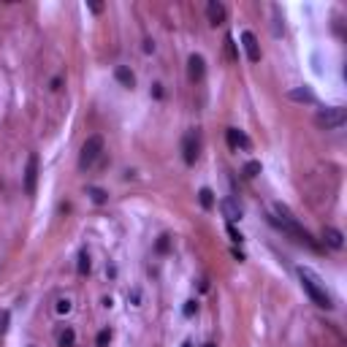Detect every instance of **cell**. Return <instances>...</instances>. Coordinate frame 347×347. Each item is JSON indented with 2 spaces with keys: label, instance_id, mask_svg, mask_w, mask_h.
Segmentation results:
<instances>
[{
  "label": "cell",
  "instance_id": "1",
  "mask_svg": "<svg viewBox=\"0 0 347 347\" xmlns=\"http://www.w3.org/2000/svg\"><path fill=\"white\" fill-rule=\"evenodd\" d=\"M299 280H301V288L307 290V296L312 299L318 307H323V309H331L334 304H331V296L326 293V288H323V282H320V277L315 274L312 269H299Z\"/></svg>",
  "mask_w": 347,
  "mask_h": 347
},
{
  "label": "cell",
  "instance_id": "2",
  "mask_svg": "<svg viewBox=\"0 0 347 347\" xmlns=\"http://www.w3.org/2000/svg\"><path fill=\"white\" fill-rule=\"evenodd\" d=\"M277 212H280V214H285V217H271V222H274L277 228H282L285 233H290V236H293L296 241H301V244L312 247V250H320V247H318V241L312 239V233H309V231H304V228L299 225V222H296L293 217L288 214V209H285V206H277Z\"/></svg>",
  "mask_w": 347,
  "mask_h": 347
},
{
  "label": "cell",
  "instance_id": "3",
  "mask_svg": "<svg viewBox=\"0 0 347 347\" xmlns=\"http://www.w3.org/2000/svg\"><path fill=\"white\" fill-rule=\"evenodd\" d=\"M318 128L323 130H339L347 122V109L345 106H331V109H323L318 117H315Z\"/></svg>",
  "mask_w": 347,
  "mask_h": 347
},
{
  "label": "cell",
  "instance_id": "4",
  "mask_svg": "<svg viewBox=\"0 0 347 347\" xmlns=\"http://www.w3.org/2000/svg\"><path fill=\"white\" fill-rule=\"evenodd\" d=\"M101 152H103V139L101 136H90L82 147V155H79V166H82V169H90V166L101 158Z\"/></svg>",
  "mask_w": 347,
  "mask_h": 347
},
{
  "label": "cell",
  "instance_id": "5",
  "mask_svg": "<svg viewBox=\"0 0 347 347\" xmlns=\"http://www.w3.org/2000/svg\"><path fill=\"white\" fill-rule=\"evenodd\" d=\"M35 184H38V155H27V166H24V193L35 195Z\"/></svg>",
  "mask_w": 347,
  "mask_h": 347
},
{
  "label": "cell",
  "instance_id": "6",
  "mask_svg": "<svg viewBox=\"0 0 347 347\" xmlns=\"http://www.w3.org/2000/svg\"><path fill=\"white\" fill-rule=\"evenodd\" d=\"M241 46H244V52H247V60H250V63H258L260 60V46H258L255 33L244 30V33H241Z\"/></svg>",
  "mask_w": 347,
  "mask_h": 347
},
{
  "label": "cell",
  "instance_id": "7",
  "mask_svg": "<svg viewBox=\"0 0 347 347\" xmlns=\"http://www.w3.org/2000/svg\"><path fill=\"white\" fill-rule=\"evenodd\" d=\"M220 212H222V217H225L231 225L236 220H241V206H239L236 198H222V201H220Z\"/></svg>",
  "mask_w": 347,
  "mask_h": 347
},
{
  "label": "cell",
  "instance_id": "8",
  "mask_svg": "<svg viewBox=\"0 0 347 347\" xmlns=\"http://www.w3.org/2000/svg\"><path fill=\"white\" fill-rule=\"evenodd\" d=\"M182 158H184V163H187V166H193L198 160V139L193 133H187L182 139Z\"/></svg>",
  "mask_w": 347,
  "mask_h": 347
},
{
  "label": "cell",
  "instance_id": "9",
  "mask_svg": "<svg viewBox=\"0 0 347 347\" xmlns=\"http://www.w3.org/2000/svg\"><path fill=\"white\" fill-rule=\"evenodd\" d=\"M203 73H206V63H203V57H201V54H193V57L187 60V76H190V82H201Z\"/></svg>",
  "mask_w": 347,
  "mask_h": 347
},
{
  "label": "cell",
  "instance_id": "10",
  "mask_svg": "<svg viewBox=\"0 0 347 347\" xmlns=\"http://www.w3.org/2000/svg\"><path fill=\"white\" fill-rule=\"evenodd\" d=\"M206 16H209V22H212V24H220V22H225L228 11H225V5H222L220 0H209V5H206Z\"/></svg>",
  "mask_w": 347,
  "mask_h": 347
},
{
  "label": "cell",
  "instance_id": "11",
  "mask_svg": "<svg viewBox=\"0 0 347 347\" xmlns=\"http://www.w3.org/2000/svg\"><path fill=\"white\" fill-rule=\"evenodd\" d=\"M228 147L231 150H250V139H247L241 130H236V128H228Z\"/></svg>",
  "mask_w": 347,
  "mask_h": 347
},
{
  "label": "cell",
  "instance_id": "12",
  "mask_svg": "<svg viewBox=\"0 0 347 347\" xmlns=\"http://www.w3.org/2000/svg\"><path fill=\"white\" fill-rule=\"evenodd\" d=\"M323 236H326V244L334 247V250H342V247H345V236H342V231H337V228L328 225L323 231Z\"/></svg>",
  "mask_w": 347,
  "mask_h": 347
},
{
  "label": "cell",
  "instance_id": "13",
  "mask_svg": "<svg viewBox=\"0 0 347 347\" xmlns=\"http://www.w3.org/2000/svg\"><path fill=\"white\" fill-rule=\"evenodd\" d=\"M290 101H299V103H318L315 92L309 87H299V90H290Z\"/></svg>",
  "mask_w": 347,
  "mask_h": 347
},
{
  "label": "cell",
  "instance_id": "14",
  "mask_svg": "<svg viewBox=\"0 0 347 347\" xmlns=\"http://www.w3.org/2000/svg\"><path fill=\"white\" fill-rule=\"evenodd\" d=\"M114 76H117V82H120L122 87H128V90L136 84V76H133V71H130V68H125V65H120V68H117V71H114Z\"/></svg>",
  "mask_w": 347,
  "mask_h": 347
},
{
  "label": "cell",
  "instance_id": "15",
  "mask_svg": "<svg viewBox=\"0 0 347 347\" xmlns=\"http://www.w3.org/2000/svg\"><path fill=\"white\" fill-rule=\"evenodd\" d=\"M87 195H90L92 201L98 203V206H103V203L109 201V193H106L103 187H95V184H90V187H87Z\"/></svg>",
  "mask_w": 347,
  "mask_h": 347
},
{
  "label": "cell",
  "instance_id": "16",
  "mask_svg": "<svg viewBox=\"0 0 347 347\" xmlns=\"http://www.w3.org/2000/svg\"><path fill=\"white\" fill-rule=\"evenodd\" d=\"M198 201H201L203 209H212V206H214V193H212L209 187H203L201 193H198Z\"/></svg>",
  "mask_w": 347,
  "mask_h": 347
},
{
  "label": "cell",
  "instance_id": "17",
  "mask_svg": "<svg viewBox=\"0 0 347 347\" xmlns=\"http://www.w3.org/2000/svg\"><path fill=\"white\" fill-rule=\"evenodd\" d=\"M76 342V334H73V328H65L63 334H60V347H73Z\"/></svg>",
  "mask_w": 347,
  "mask_h": 347
},
{
  "label": "cell",
  "instance_id": "18",
  "mask_svg": "<svg viewBox=\"0 0 347 347\" xmlns=\"http://www.w3.org/2000/svg\"><path fill=\"white\" fill-rule=\"evenodd\" d=\"M79 274H90V255H87V250L79 252Z\"/></svg>",
  "mask_w": 347,
  "mask_h": 347
},
{
  "label": "cell",
  "instance_id": "19",
  "mask_svg": "<svg viewBox=\"0 0 347 347\" xmlns=\"http://www.w3.org/2000/svg\"><path fill=\"white\" fill-rule=\"evenodd\" d=\"M258 174H260V163H258V160H250V163H247L244 166V176H258Z\"/></svg>",
  "mask_w": 347,
  "mask_h": 347
},
{
  "label": "cell",
  "instance_id": "20",
  "mask_svg": "<svg viewBox=\"0 0 347 347\" xmlns=\"http://www.w3.org/2000/svg\"><path fill=\"white\" fill-rule=\"evenodd\" d=\"M109 342H111V331H109V328H103V331L95 337V345H98V347H106Z\"/></svg>",
  "mask_w": 347,
  "mask_h": 347
},
{
  "label": "cell",
  "instance_id": "21",
  "mask_svg": "<svg viewBox=\"0 0 347 347\" xmlns=\"http://www.w3.org/2000/svg\"><path fill=\"white\" fill-rule=\"evenodd\" d=\"M225 49H228V57H231V60H239V54H236V43H233L231 35L225 38Z\"/></svg>",
  "mask_w": 347,
  "mask_h": 347
},
{
  "label": "cell",
  "instance_id": "22",
  "mask_svg": "<svg viewBox=\"0 0 347 347\" xmlns=\"http://www.w3.org/2000/svg\"><path fill=\"white\" fill-rule=\"evenodd\" d=\"M68 312H71V301H68V299H60V301H57V315H68Z\"/></svg>",
  "mask_w": 347,
  "mask_h": 347
},
{
  "label": "cell",
  "instance_id": "23",
  "mask_svg": "<svg viewBox=\"0 0 347 347\" xmlns=\"http://www.w3.org/2000/svg\"><path fill=\"white\" fill-rule=\"evenodd\" d=\"M228 236H231V241H241V239H244V236H241V233L236 231V228L231 225V222H228Z\"/></svg>",
  "mask_w": 347,
  "mask_h": 347
},
{
  "label": "cell",
  "instance_id": "24",
  "mask_svg": "<svg viewBox=\"0 0 347 347\" xmlns=\"http://www.w3.org/2000/svg\"><path fill=\"white\" fill-rule=\"evenodd\" d=\"M198 312V304L195 301H187V304H184V315H187V318H190V315H195Z\"/></svg>",
  "mask_w": 347,
  "mask_h": 347
},
{
  "label": "cell",
  "instance_id": "25",
  "mask_svg": "<svg viewBox=\"0 0 347 347\" xmlns=\"http://www.w3.org/2000/svg\"><path fill=\"white\" fill-rule=\"evenodd\" d=\"M158 250H160V252H166V250H169V236H160V241H158Z\"/></svg>",
  "mask_w": 347,
  "mask_h": 347
},
{
  "label": "cell",
  "instance_id": "26",
  "mask_svg": "<svg viewBox=\"0 0 347 347\" xmlns=\"http://www.w3.org/2000/svg\"><path fill=\"white\" fill-rule=\"evenodd\" d=\"M90 8H92V14H101L103 5H101V3H90Z\"/></svg>",
  "mask_w": 347,
  "mask_h": 347
},
{
  "label": "cell",
  "instance_id": "27",
  "mask_svg": "<svg viewBox=\"0 0 347 347\" xmlns=\"http://www.w3.org/2000/svg\"><path fill=\"white\" fill-rule=\"evenodd\" d=\"M203 347H217V345H212V342H206V345H203Z\"/></svg>",
  "mask_w": 347,
  "mask_h": 347
},
{
  "label": "cell",
  "instance_id": "28",
  "mask_svg": "<svg viewBox=\"0 0 347 347\" xmlns=\"http://www.w3.org/2000/svg\"><path fill=\"white\" fill-rule=\"evenodd\" d=\"M182 347H193V345H190V342H184V345H182Z\"/></svg>",
  "mask_w": 347,
  "mask_h": 347
}]
</instances>
